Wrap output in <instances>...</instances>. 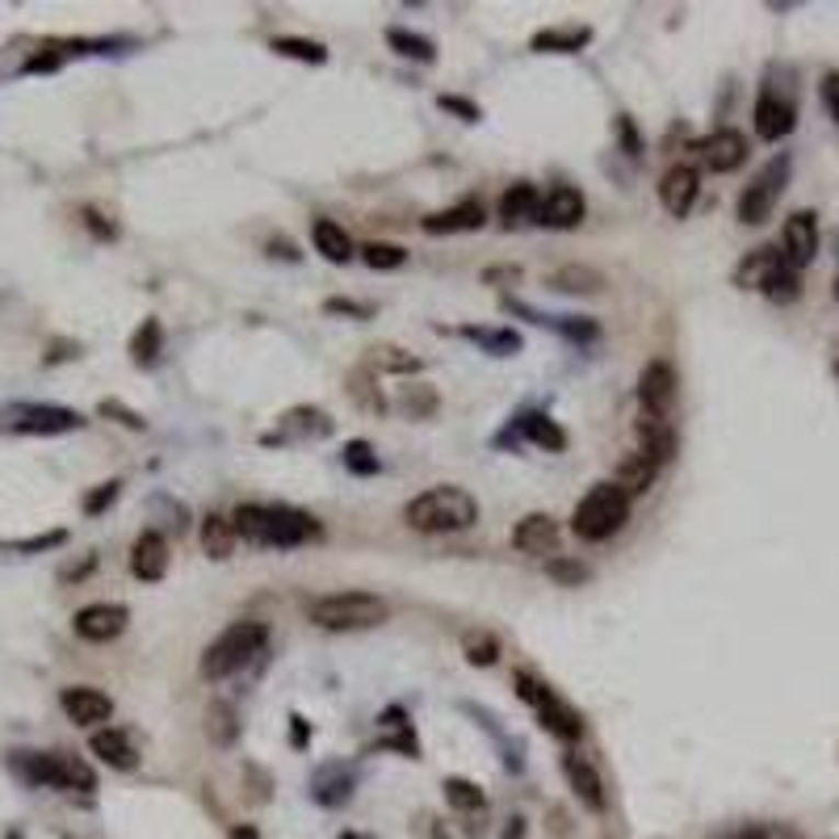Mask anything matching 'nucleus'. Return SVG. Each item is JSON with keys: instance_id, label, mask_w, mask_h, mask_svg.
Wrapping results in <instances>:
<instances>
[{"instance_id": "nucleus-1", "label": "nucleus", "mask_w": 839, "mask_h": 839, "mask_svg": "<svg viewBox=\"0 0 839 839\" xmlns=\"http://www.w3.org/2000/svg\"><path fill=\"white\" fill-rule=\"evenodd\" d=\"M231 525L243 542L264 546V551H294L319 537V521L311 512H298L286 503H240L231 512Z\"/></svg>"}, {"instance_id": "nucleus-2", "label": "nucleus", "mask_w": 839, "mask_h": 839, "mask_svg": "<svg viewBox=\"0 0 839 839\" xmlns=\"http://www.w3.org/2000/svg\"><path fill=\"white\" fill-rule=\"evenodd\" d=\"M404 521L416 533H462L479 521V500L466 487H429L404 508Z\"/></svg>"}, {"instance_id": "nucleus-3", "label": "nucleus", "mask_w": 839, "mask_h": 839, "mask_svg": "<svg viewBox=\"0 0 839 839\" xmlns=\"http://www.w3.org/2000/svg\"><path fill=\"white\" fill-rule=\"evenodd\" d=\"M9 768L22 776L25 785H47L64 793H93L97 772L84 760H76L68 751H13Z\"/></svg>"}, {"instance_id": "nucleus-4", "label": "nucleus", "mask_w": 839, "mask_h": 839, "mask_svg": "<svg viewBox=\"0 0 839 839\" xmlns=\"http://www.w3.org/2000/svg\"><path fill=\"white\" fill-rule=\"evenodd\" d=\"M269 643V630L264 622H236L218 634L211 647L202 650V676L206 680H227L240 668H248Z\"/></svg>"}, {"instance_id": "nucleus-5", "label": "nucleus", "mask_w": 839, "mask_h": 839, "mask_svg": "<svg viewBox=\"0 0 839 839\" xmlns=\"http://www.w3.org/2000/svg\"><path fill=\"white\" fill-rule=\"evenodd\" d=\"M625 521H630V496H625L617 483H597V487L576 503L571 529H576L579 542H609Z\"/></svg>"}, {"instance_id": "nucleus-6", "label": "nucleus", "mask_w": 839, "mask_h": 839, "mask_svg": "<svg viewBox=\"0 0 839 839\" xmlns=\"http://www.w3.org/2000/svg\"><path fill=\"white\" fill-rule=\"evenodd\" d=\"M311 622L332 634H353V630H374L386 622V600L374 592H328L311 604Z\"/></svg>"}, {"instance_id": "nucleus-7", "label": "nucleus", "mask_w": 839, "mask_h": 839, "mask_svg": "<svg viewBox=\"0 0 839 839\" xmlns=\"http://www.w3.org/2000/svg\"><path fill=\"white\" fill-rule=\"evenodd\" d=\"M512 684H517V693H521V701L525 705H533V714H537V722L551 730L554 739H563V744H576L579 735H583V718H579L576 710L567 705V701H558V696L542 684V680H533L529 671H517L512 676Z\"/></svg>"}, {"instance_id": "nucleus-8", "label": "nucleus", "mask_w": 839, "mask_h": 839, "mask_svg": "<svg viewBox=\"0 0 839 839\" xmlns=\"http://www.w3.org/2000/svg\"><path fill=\"white\" fill-rule=\"evenodd\" d=\"M0 424L9 432H30V436H55V432H76L84 416L59 404H9L0 411Z\"/></svg>"}, {"instance_id": "nucleus-9", "label": "nucleus", "mask_w": 839, "mask_h": 839, "mask_svg": "<svg viewBox=\"0 0 839 839\" xmlns=\"http://www.w3.org/2000/svg\"><path fill=\"white\" fill-rule=\"evenodd\" d=\"M785 181H790V156L768 160V165L756 172V181L739 193V223H747V227H760V223L772 215L776 197L785 193Z\"/></svg>"}, {"instance_id": "nucleus-10", "label": "nucleus", "mask_w": 839, "mask_h": 839, "mask_svg": "<svg viewBox=\"0 0 839 839\" xmlns=\"http://www.w3.org/2000/svg\"><path fill=\"white\" fill-rule=\"evenodd\" d=\"M131 622V613H126V604H110V600H97V604H84L80 613H76L72 630L84 638V643H114L122 630Z\"/></svg>"}, {"instance_id": "nucleus-11", "label": "nucleus", "mask_w": 839, "mask_h": 839, "mask_svg": "<svg viewBox=\"0 0 839 839\" xmlns=\"http://www.w3.org/2000/svg\"><path fill=\"white\" fill-rule=\"evenodd\" d=\"M563 776H567V785L576 790L579 806H588L592 815H604V810H609V793H604V781H600L597 764H592L588 756H579V751H567V756H563Z\"/></svg>"}, {"instance_id": "nucleus-12", "label": "nucleus", "mask_w": 839, "mask_h": 839, "mask_svg": "<svg viewBox=\"0 0 839 839\" xmlns=\"http://www.w3.org/2000/svg\"><path fill=\"white\" fill-rule=\"evenodd\" d=\"M676 370H671V361H650L647 370H643V378H638V399H643V411H655V416H671L676 408Z\"/></svg>"}, {"instance_id": "nucleus-13", "label": "nucleus", "mask_w": 839, "mask_h": 839, "mask_svg": "<svg viewBox=\"0 0 839 839\" xmlns=\"http://www.w3.org/2000/svg\"><path fill=\"white\" fill-rule=\"evenodd\" d=\"M781 243H785V261L790 269H806V264L818 257V218L810 211H797V215L785 218V231H781Z\"/></svg>"}, {"instance_id": "nucleus-14", "label": "nucleus", "mask_w": 839, "mask_h": 839, "mask_svg": "<svg viewBox=\"0 0 839 839\" xmlns=\"http://www.w3.org/2000/svg\"><path fill=\"white\" fill-rule=\"evenodd\" d=\"M696 193H701V177H696L693 165H671L659 181V202L671 218H684L693 211Z\"/></svg>"}, {"instance_id": "nucleus-15", "label": "nucleus", "mask_w": 839, "mask_h": 839, "mask_svg": "<svg viewBox=\"0 0 839 839\" xmlns=\"http://www.w3.org/2000/svg\"><path fill=\"white\" fill-rule=\"evenodd\" d=\"M588 215V202L583 193L571 190V185H554L546 197H542V211H537V223L542 227H554V231H567V227H579Z\"/></svg>"}, {"instance_id": "nucleus-16", "label": "nucleus", "mask_w": 839, "mask_h": 839, "mask_svg": "<svg viewBox=\"0 0 839 839\" xmlns=\"http://www.w3.org/2000/svg\"><path fill=\"white\" fill-rule=\"evenodd\" d=\"M59 705H64V714H68L76 726H101V722L114 718V701L101 693V689H89V684L64 689V693H59Z\"/></svg>"}, {"instance_id": "nucleus-17", "label": "nucleus", "mask_w": 839, "mask_h": 839, "mask_svg": "<svg viewBox=\"0 0 839 839\" xmlns=\"http://www.w3.org/2000/svg\"><path fill=\"white\" fill-rule=\"evenodd\" d=\"M131 571H135V579H144V583H160V579H165V571H168L165 533L144 529V533L135 537V546H131Z\"/></svg>"}, {"instance_id": "nucleus-18", "label": "nucleus", "mask_w": 839, "mask_h": 839, "mask_svg": "<svg viewBox=\"0 0 839 839\" xmlns=\"http://www.w3.org/2000/svg\"><path fill=\"white\" fill-rule=\"evenodd\" d=\"M634 432H638V450L647 457H655L659 466L676 457V445H680V436L671 429L668 416H655V411H643L638 420H634Z\"/></svg>"}, {"instance_id": "nucleus-19", "label": "nucleus", "mask_w": 839, "mask_h": 839, "mask_svg": "<svg viewBox=\"0 0 839 839\" xmlns=\"http://www.w3.org/2000/svg\"><path fill=\"white\" fill-rule=\"evenodd\" d=\"M696 151H701V160H705L710 172H735L747 160V139L739 131L726 126V131H714L710 139H701Z\"/></svg>"}, {"instance_id": "nucleus-20", "label": "nucleus", "mask_w": 839, "mask_h": 839, "mask_svg": "<svg viewBox=\"0 0 839 839\" xmlns=\"http://www.w3.org/2000/svg\"><path fill=\"white\" fill-rule=\"evenodd\" d=\"M512 546L521 554H537V558H546L554 551H558V525H554L546 512H529V517H521L517 521V529H512Z\"/></svg>"}, {"instance_id": "nucleus-21", "label": "nucleus", "mask_w": 839, "mask_h": 839, "mask_svg": "<svg viewBox=\"0 0 839 839\" xmlns=\"http://www.w3.org/2000/svg\"><path fill=\"white\" fill-rule=\"evenodd\" d=\"M89 751H93L101 764L118 768V772H131V768L139 764V747L131 744V735L118 730V726H101V730H93Z\"/></svg>"}, {"instance_id": "nucleus-22", "label": "nucleus", "mask_w": 839, "mask_h": 839, "mask_svg": "<svg viewBox=\"0 0 839 839\" xmlns=\"http://www.w3.org/2000/svg\"><path fill=\"white\" fill-rule=\"evenodd\" d=\"M487 215H483V202L479 197H462L457 206L450 211H436V215L420 218V227L429 231V236H450V231H479Z\"/></svg>"}, {"instance_id": "nucleus-23", "label": "nucleus", "mask_w": 839, "mask_h": 839, "mask_svg": "<svg viewBox=\"0 0 839 839\" xmlns=\"http://www.w3.org/2000/svg\"><path fill=\"white\" fill-rule=\"evenodd\" d=\"M793 122H797V110H793V101L776 93H760L756 101V135L768 139V144H776V139H785L793 131Z\"/></svg>"}, {"instance_id": "nucleus-24", "label": "nucleus", "mask_w": 839, "mask_h": 839, "mask_svg": "<svg viewBox=\"0 0 839 839\" xmlns=\"http://www.w3.org/2000/svg\"><path fill=\"white\" fill-rule=\"evenodd\" d=\"M785 264L790 261H785L776 248H756V252L735 269V282H739L744 290H760V294H764V290L772 286V277H776Z\"/></svg>"}, {"instance_id": "nucleus-25", "label": "nucleus", "mask_w": 839, "mask_h": 839, "mask_svg": "<svg viewBox=\"0 0 839 839\" xmlns=\"http://www.w3.org/2000/svg\"><path fill=\"white\" fill-rule=\"evenodd\" d=\"M659 479V462L647 457L643 450H634V454L622 457V466H617V487H622L625 496L634 500V496H647L650 487Z\"/></svg>"}, {"instance_id": "nucleus-26", "label": "nucleus", "mask_w": 839, "mask_h": 839, "mask_svg": "<svg viewBox=\"0 0 839 839\" xmlns=\"http://www.w3.org/2000/svg\"><path fill=\"white\" fill-rule=\"evenodd\" d=\"M537 211H542V193L533 190L529 181H517L512 190H503V197H500V218H503V227L537 223Z\"/></svg>"}, {"instance_id": "nucleus-27", "label": "nucleus", "mask_w": 839, "mask_h": 839, "mask_svg": "<svg viewBox=\"0 0 839 839\" xmlns=\"http://www.w3.org/2000/svg\"><path fill=\"white\" fill-rule=\"evenodd\" d=\"M332 432V420L319 408H294L277 420V432L264 436V441H294V436H328Z\"/></svg>"}, {"instance_id": "nucleus-28", "label": "nucleus", "mask_w": 839, "mask_h": 839, "mask_svg": "<svg viewBox=\"0 0 839 839\" xmlns=\"http://www.w3.org/2000/svg\"><path fill=\"white\" fill-rule=\"evenodd\" d=\"M344 390H349V399H353L361 411H370V416H383L386 411V395L378 390V374H374L370 365H358V370L344 378Z\"/></svg>"}, {"instance_id": "nucleus-29", "label": "nucleus", "mask_w": 839, "mask_h": 839, "mask_svg": "<svg viewBox=\"0 0 839 839\" xmlns=\"http://www.w3.org/2000/svg\"><path fill=\"white\" fill-rule=\"evenodd\" d=\"M311 240H315V252H319L324 261L344 264L349 257H353V240H349V231H344L340 223H332V218H319V223H315Z\"/></svg>"}, {"instance_id": "nucleus-30", "label": "nucleus", "mask_w": 839, "mask_h": 839, "mask_svg": "<svg viewBox=\"0 0 839 839\" xmlns=\"http://www.w3.org/2000/svg\"><path fill=\"white\" fill-rule=\"evenodd\" d=\"M551 286L563 290V294H600L604 290V273L592 269V264H563L551 277Z\"/></svg>"}, {"instance_id": "nucleus-31", "label": "nucleus", "mask_w": 839, "mask_h": 839, "mask_svg": "<svg viewBox=\"0 0 839 839\" xmlns=\"http://www.w3.org/2000/svg\"><path fill=\"white\" fill-rule=\"evenodd\" d=\"M521 436L525 441H533V445H542V450H551V454H558V450H567V432L554 424L551 416H542V411H529V416H521Z\"/></svg>"}, {"instance_id": "nucleus-32", "label": "nucleus", "mask_w": 839, "mask_h": 839, "mask_svg": "<svg viewBox=\"0 0 839 839\" xmlns=\"http://www.w3.org/2000/svg\"><path fill=\"white\" fill-rule=\"evenodd\" d=\"M236 525H231V517H218L211 512L206 521H202V551L211 554V558H227V554L236 551Z\"/></svg>"}, {"instance_id": "nucleus-33", "label": "nucleus", "mask_w": 839, "mask_h": 839, "mask_svg": "<svg viewBox=\"0 0 839 839\" xmlns=\"http://www.w3.org/2000/svg\"><path fill=\"white\" fill-rule=\"evenodd\" d=\"M160 349H165V328H160V319H144V324L135 328V336H131V361H135V365H156Z\"/></svg>"}, {"instance_id": "nucleus-34", "label": "nucleus", "mask_w": 839, "mask_h": 839, "mask_svg": "<svg viewBox=\"0 0 839 839\" xmlns=\"http://www.w3.org/2000/svg\"><path fill=\"white\" fill-rule=\"evenodd\" d=\"M592 43V30H583V25H571V30H537L533 34V50H563V55H571V50L588 47Z\"/></svg>"}, {"instance_id": "nucleus-35", "label": "nucleus", "mask_w": 839, "mask_h": 839, "mask_svg": "<svg viewBox=\"0 0 839 839\" xmlns=\"http://www.w3.org/2000/svg\"><path fill=\"white\" fill-rule=\"evenodd\" d=\"M462 655H466V664H475V668H491V664L500 659V638H496L491 630H466V634H462Z\"/></svg>"}, {"instance_id": "nucleus-36", "label": "nucleus", "mask_w": 839, "mask_h": 839, "mask_svg": "<svg viewBox=\"0 0 839 839\" xmlns=\"http://www.w3.org/2000/svg\"><path fill=\"white\" fill-rule=\"evenodd\" d=\"M206 735H211V744H218V747L236 744L240 722H236V710H231L227 701H215V705L206 710Z\"/></svg>"}, {"instance_id": "nucleus-37", "label": "nucleus", "mask_w": 839, "mask_h": 839, "mask_svg": "<svg viewBox=\"0 0 839 839\" xmlns=\"http://www.w3.org/2000/svg\"><path fill=\"white\" fill-rule=\"evenodd\" d=\"M386 43L399 50V55H408V59H420V64H432L436 59V47H432L424 34H411L404 25H390L386 30Z\"/></svg>"}, {"instance_id": "nucleus-38", "label": "nucleus", "mask_w": 839, "mask_h": 839, "mask_svg": "<svg viewBox=\"0 0 839 839\" xmlns=\"http://www.w3.org/2000/svg\"><path fill=\"white\" fill-rule=\"evenodd\" d=\"M374 374L378 370H390V374H416L420 370V361L404 353V349H395V344H378V349H370V361H365Z\"/></svg>"}, {"instance_id": "nucleus-39", "label": "nucleus", "mask_w": 839, "mask_h": 839, "mask_svg": "<svg viewBox=\"0 0 839 839\" xmlns=\"http://www.w3.org/2000/svg\"><path fill=\"white\" fill-rule=\"evenodd\" d=\"M445 802L462 815H470V810H483V790L466 776H450L445 781Z\"/></svg>"}, {"instance_id": "nucleus-40", "label": "nucleus", "mask_w": 839, "mask_h": 839, "mask_svg": "<svg viewBox=\"0 0 839 839\" xmlns=\"http://www.w3.org/2000/svg\"><path fill=\"white\" fill-rule=\"evenodd\" d=\"M546 576H551L554 583H563V588H579V583H588V579H592V571H588L579 558H563V554H554V558H546Z\"/></svg>"}, {"instance_id": "nucleus-41", "label": "nucleus", "mask_w": 839, "mask_h": 839, "mask_svg": "<svg viewBox=\"0 0 839 839\" xmlns=\"http://www.w3.org/2000/svg\"><path fill=\"white\" fill-rule=\"evenodd\" d=\"M399 408L408 411L411 420L416 416H432L436 411V390L424 383H416V386H404V395H399Z\"/></svg>"}, {"instance_id": "nucleus-42", "label": "nucleus", "mask_w": 839, "mask_h": 839, "mask_svg": "<svg viewBox=\"0 0 839 839\" xmlns=\"http://www.w3.org/2000/svg\"><path fill=\"white\" fill-rule=\"evenodd\" d=\"M361 257H365L370 269H399V264L408 261V252H404L399 243H383V240L365 243V248H361Z\"/></svg>"}, {"instance_id": "nucleus-43", "label": "nucleus", "mask_w": 839, "mask_h": 839, "mask_svg": "<svg viewBox=\"0 0 839 839\" xmlns=\"http://www.w3.org/2000/svg\"><path fill=\"white\" fill-rule=\"evenodd\" d=\"M273 50L290 55V59H303V64H324L328 59V50L319 43H307V38H273Z\"/></svg>"}, {"instance_id": "nucleus-44", "label": "nucleus", "mask_w": 839, "mask_h": 839, "mask_svg": "<svg viewBox=\"0 0 839 839\" xmlns=\"http://www.w3.org/2000/svg\"><path fill=\"white\" fill-rule=\"evenodd\" d=\"M344 466H349L353 475H378V454H374L365 441H349V445H344Z\"/></svg>"}, {"instance_id": "nucleus-45", "label": "nucleus", "mask_w": 839, "mask_h": 839, "mask_svg": "<svg viewBox=\"0 0 839 839\" xmlns=\"http://www.w3.org/2000/svg\"><path fill=\"white\" fill-rule=\"evenodd\" d=\"M470 336H479L483 344L496 353V358H512L517 349H521V336L517 332H470Z\"/></svg>"}, {"instance_id": "nucleus-46", "label": "nucleus", "mask_w": 839, "mask_h": 839, "mask_svg": "<svg viewBox=\"0 0 839 839\" xmlns=\"http://www.w3.org/2000/svg\"><path fill=\"white\" fill-rule=\"evenodd\" d=\"M101 416H118V424H126V429H147L144 416L131 408H122L118 399H105V404H101Z\"/></svg>"}, {"instance_id": "nucleus-47", "label": "nucleus", "mask_w": 839, "mask_h": 839, "mask_svg": "<svg viewBox=\"0 0 839 839\" xmlns=\"http://www.w3.org/2000/svg\"><path fill=\"white\" fill-rule=\"evenodd\" d=\"M818 97H823V105H827V114L839 122V72H827L823 76V84H818Z\"/></svg>"}, {"instance_id": "nucleus-48", "label": "nucleus", "mask_w": 839, "mask_h": 839, "mask_svg": "<svg viewBox=\"0 0 839 839\" xmlns=\"http://www.w3.org/2000/svg\"><path fill=\"white\" fill-rule=\"evenodd\" d=\"M114 496H118V483H101L93 496H84V512H89V517H97L105 503H114Z\"/></svg>"}, {"instance_id": "nucleus-49", "label": "nucleus", "mask_w": 839, "mask_h": 839, "mask_svg": "<svg viewBox=\"0 0 839 839\" xmlns=\"http://www.w3.org/2000/svg\"><path fill=\"white\" fill-rule=\"evenodd\" d=\"M386 722H390V726H399V710H390V714H386ZM386 744L399 747L404 756H416V735H411V730H399V735H390Z\"/></svg>"}, {"instance_id": "nucleus-50", "label": "nucleus", "mask_w": 839, "mask_h": 839, "mask_svg": "<svg viewBox=\"0 0 839 839\" xmlns=\"http://www.w3.org/2000/svg\"><path fill=\"white\" fill-rule=\"evenodd\" d=\"M441 110H454L457 118L466 122H479V105H470L466 97H441Z\"/></svg>"}, {"instance_id": "nucleus-51", "label": "nucleus", "mask_w": 839, "mask_h": 839, "mask_svg": "<svg viewBox=\"0 0 839 839\" xmlns=\"http://www.w3.org/2000/svg\"><path fill=\"white\" fill-rule=\"evenodd\" d=\"M84 223H89V231L101 236V240H114V236H118V231H114V223H105V215H97L93 206L84 211Z\"/></svg>"}, {"instance_id": "nucleus-52", "label": "nucleus", "mask_w": 839, "mask_h": 839, "mask_svg": "<svg viewBox=\"0 0 839 839\" xmlns=\"http://www.w3.org/2000/svg\"><path fill=\"white\" fill-rule=\"evenodd\" d=\"M328 311L332 315H370V307H358V303H349V298H328Z\"/></svg>"}, {"instance_id": "nucleus-53", "label": "nucleus", "mask_w": 839, "mask_h": 839, "mask_svg": "<svg viewBox=\"0 0 839 839\" xmlns=\"http://www.w3.org/2000/svg\"><path fill=\"white\" fill-rule=\"evenodd\" d=\"M517 277H521L517 264H512V269H508V264H503V269H487V282H517Z\"/></svg>"}, {"instance_id": "nucleus-54", "label": "nucleus", "mask_w": 839, "mask_h": 839, "mask_svg": "<svg viewBox=\"0 0 839 839\" xmlns=\"http://www.w3.org/2000/svg\"><path fill=\"white\" fill-rule=\"evenodd\" d=\"M500 839H525V818H508V827H503Z\"/></svg>"}, {"instance_id": "nucleus-55", "label": "nucleus", "mask_w": 839, "mask_h": 839, "mask_svg": "<svg viewBox=\"0 0 839 839\" xmlns=\"http://www.w3.org/2000/svg\"><path fill=\"white\" fill-rule=\"evenodd\" d=\"M227 839H261V831H257V827H248V823H240V827H231V836Z\"/></svg>"}, {"instance_id": "nucleus-56", "label": "nucleus", "mask_w": 839, "mask_h": 839, "mask_svg": "<svg viewBox=\"0 0 839 839\" xmlns=\"http://www.w3.org/2000/svg\"><path fill=\"white\" fill-rule=\"evenodd\" d=\"M290 722H294V744L303 747V744H307V722L298 718V714H294V718H290Z\"/></svg>"}, {"instance_id": "nucleus-57", "label": "nucleus", "mask_w": 839, "mask_h": 839, "mask_svg": "<svg viewBox=\"0 0 839 839\" xmlns=\"http://www.w3.org/2000/svg\"><path fill=\"white\" fill-rule=\"evenodd\" d=\"M735 839H768V836H764V831H760V827H751V831H739V836H735Z\"/></svg>"}, {"instance_id": "nucleus-58", "label": "nucleus", "mask_w": 839, "mask_h": 839, "mask_svg": "<svg viewBox=\"0 0 839 839\" xmlns=\"http://www.w3.org/2000/svg\"><path fill=\"white\" fill-rule=\"evenodd\" d=\"M432 839H441V831H432Z\"/></svg>"}, {"instance_id": "nucleus-59", "label": "nucleus", "mask_w": 839, "mask_h": 839, "mask_svg": "<svg viewBox=\"0 0 839 839\" xmlns=\"http://www.w3.org/2000/svg\"><path fill=\"white\" fill-rule=\"evenodd\" d=\"M340 839H358V836H340Z\"/></svg>"}, {"instance_id": "nucleus-60", "label": "nucleus", "mask_w": 839, "mask_h": 839, "mask_svg": "<svg viewBox=\"0 0 839 839\" xmlns=\"http://www.w3.org/2000/svg\"><path fill=\"white\" fill-rule=\"evenodd\" d=\"M836 290H839V286H836Z\"/></svg>"}]
</instances>
